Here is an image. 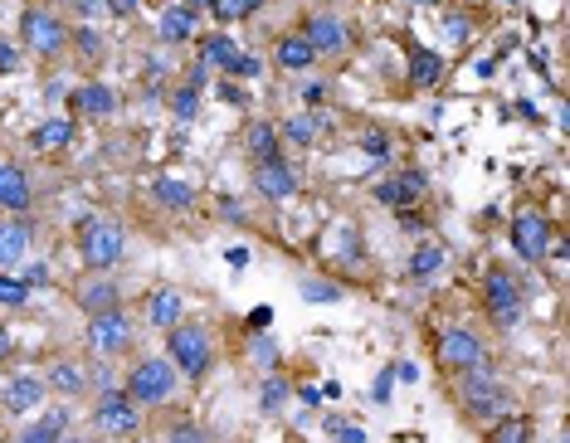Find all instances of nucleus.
<instances>
[{
    "label": "nucleus",
    "instance_id": "f257e3e1",
    "mask_svg": "<svg viewBox=\"0 0 570 443\" xmlns=\"http://www.w3.org/2000/svg\"><path fill=\"white\" fill-rule=\"evenodd\" d=\"M454 385V405L463 409V419L468 424H478V429H488V424H497L502 414H512L517 409V395L507 390V380L497 375V366L488 361V366H473L463 370V375H449Z\"/></svg>",
    "mask_w": 570,
    "mask_h": 443
},
{
    "label": "nucleus",
    "instance_id": "f03ea898",
    "mask_svg": "<svg viewBox=\"0 0 570 443\" xmlns=\"http://www.w3.org/2000/svg\"><path fill=\"white\" fill-rule=\"evenodd\" d=\"M78 259L88 273H113L127 259V224L117 215H83L78 220Z\"/></svg>",
    "mask_w": 570,
    "mask_h": 443
},
{
    "label": "nucleus",
    "instance_id": "7ed1b4c3",
    "mask_svg": "<svg viewBox=\"0 0 570 443\" xmlns=\"http://www.w3.org/2000/svg\"><path fill=\"white\" fill-rule=\"evenodd\" d=\"M166 361L181 370L186 385H200L215 366V332L205 322H176L166 332Z\"/></svg>",
    "mask_w": 570,
    "mask_h": 443
},
{
    "label": "nucleus",
    "instance_id": "20e7f679",
    "mask_svg": "<svg viewBox=\"0 0 570 443\" xmlns=\"http://www.w3.org/2000/svg\"><path fill=\"white\" fill-rule=\"evenodd\" d=\"M181 370L171 366L166 356H137L132 370H127V380H122V390L137 400L142 409H166L176 395H181Z\"/></svg>",
    "mask_w": 570,
    "mask_h": 443
},
{
    "label": "nucleus",
    "instance_id": "39448f33",
    "mask_svg": "<svg viewBox=\"0 0 570 443\" xmlns=\"http://www.w3.org/2000/svg\"><path fill=\"white\" fill-rule=\"evenodd\" d=\"M483 312H488V322L497 332H512L527 317V293H522V283H517V273L507 263H493L483 273Z\"/></svg>",
    "mask_w": 570,
    "mask_h": 443
},
{
    "label": "nucleus",
    "instance_id": "423d86ee",
    "mask_svg": "<svg viewBox=\"0 0 570 443\" xmlns=\"http://www.w3.org/2000/svg\"><path fill=\"white\" fill-rule=\"evenodd\" d=\"M142 414H147V409L137 405L122 385H113V390L93 395V414H88V424H93L98 434H108V439H132V434L142 429Z\"/></svg>",
    "mask_w": 570,
    "mask_h": 443
},
{
    "label": "nucleus",
    "instance_id": "0eeeda50",
    "mask_svg": "<svg viewBox=\"0 0 570 443\" xmlns=\"http://www.w3.org/2000/svg\"><path fill=\"white\" fill-rule=\"evenodd\" d=\"M507 234H512V249H517L522 263H546L551 244H556V224H551V215L541 205H522L512 215V224H507Z\"/></svg>",
    "mask_w": 570,
    "mask_h": 443
},
{
    "label": "nucleus",
    "instance_id": "6e6552de",
    "mask_svg": "<svg viewBox=\"0 0 570 443\" xmlns=\"http://www.w3.org/2000/svg\"><path fill=\"white\" fill-rule=\"evenodd\" d=\"M20 44H25L35 59H59V54L69 49V25H64V15H54V10H44V5H25V15H20Z\"/></svg>",
    "mask_w": 570,
    "mask_h": 443
},
{
    "label": "nucleus",
    "instance_id": "1a4fd4ad",
    "mask_svg": "<svg viewBox=\"0 0 570 443\" xmlns=\"http://www.w3.org/2000/svg\"><path fill=\"white\" fill-rule=\"evenodd\" d=\"M83 341H88V356H93V361H117V356H127V351H132L137 327H132L127 307H117V312H103V317H88Z\"/></svg>",
    "mask_w": 570,
    "mask_h": 443
},
{
    "label": "nucleus",
    "instance_id": "9d476101",
    "mask_svg": "<svg viewBox=\"0 0 570 443\" xmlns=\"http://www.w3.org/2000/svg\"><path fill=\"white\" fill-rule=\"evenodd\" d=\"M434 361H439L444 375H463L473 366H488V341L473 327H444L434 336Z\"/></svg>",
    "mask_w": 570,
    "mask_h": 443
},
{
    "label": "nucleus",
    "instance_id": "9b49d317",
    "mask_svg": "<svg viewBox=\"0 0 570 443\" xmlns=\"http://www.w3.org/2000/svg\"><path fill=\"white\" fill-rule=\"evenodd\" d=\"M298 35L312 44L317 59H337V54H346L356 44V35H351V25H346L342 15H322V10L298 20Z\"/></svg>",
    "mask_w": 570,
    "mask_h": 443
},
{
    "label": "nucleus",
    "instance_id": "f8f14e48",
    "mask_svg": "<svg viewBox=\"0 0 570 443\" xmlns=\"http://www.w3.org/2000/svg\"><path fill=\"white\" fill-rule=\"evenodd\" d=\"M429 195V176L419 171V166H405V171H390V176H380L371 185V200L385 205V210H410Z\"/></svg>",
    "mask_w": 570,
    "mask_h": 443
},
{
    "label": "nucleus",
    "instance_id": "ddd939ff",
    "mask_svg": "<svg viewBox=\"0 0 570 443\" xmlns=\"http://www.w3.org/2000/svg\"><path fill=\"white\" fill-rule=\"evenodd\" d=\"M49 400V385H44V375L35 370H10V375H0V409L5 414H30Z\"/></svg>",
    "mask_w": 570,
    "mask_h": 443
},
{
    "label": "nucleus",
    "instance_id": "4468645a",
    "mask_svg": "<svg viewBox=\"0 0 570 443\" xmlns=\"http://www.w3.org/2000/svg\"><path fill=\"white\" fill-rule=\"evenodd\" d=\"M74 307L83 317H103V312H117L122 307V288H117L113 273H83L74 283Z\"/></svg>",
    "mask_w": 570,
    "mask_h": 443
},
{
    "label": "nucleus",
    "instance_id": "2eb2a0df",
    "mask_svg": "<svg viewBox=\"0 0 570 443\" xmlns=\"http://www.w3.org/2000/svg\"><path fill=\"white\" fill-rule=\"evenodd\" d=\"M254 195L268 200V205H288V200L298 195V171H293V161H288V156L259 161V166H254Z\"/></svg>",
    "mask_w": 570,
    "mask_h": 443
},
{
    "label": "nucleus",
    "instance_id": "dca6fc26",
    "mask_svg": "<svg viewBox=\"0 0 570 443\" xmlns=\"http://www.w3.org/2000/svg\"><path fill=\"white\" fill-rule=\"evenodd\" d=\"M35 239H39V224L30 220V215H10V220H0V273H10L15 263L30 259Z\"/></svg>",
    "mask_w": 570,
    "mask_h": 443
},
{
    "label": "nucleus",
    "instance_id": "f3484780",
    "mask_svg": "<svg viewBox=\"0 0 570 443\" xmlns=\"http://www.w3.org/2000/svg\"><path fill=\"white\" fill-rule=\"evenodd\" d=\"M44 385H49V395L64 400V405H74V400H83V395H93V385H88V361L59 356L54 366L44 370Z\"/></svg>",
    "mask_w": 570,
    "mask_h": 443
},
{
    "label": "nucleus",
    "instance_id": "a211bd4d",
    "mask_svg": "<svg viewBox=\"0 0 570 443\" xmlns=\"http://www.w3.org/2000/svg\"><path fill=\"white\" fill-rule=\"evenodd\" d=\"M117 112V93L103 83V78H88V83H78L74 93H69V117H88V122H108Z\"/></svg>",
    "mask_w": 570,
    "mask_h": 443
},
{
    "label": "nucleus",
    "instance_id": "6ab92c4d",
    "mask_svg": "<svg viewBox=\"0 0 570 443\" xmlns=\"http://www.w3.org/2000/svg\"><path fill=\"white\" fill-rule=\"evenodd\" d=\"M35 205V185H30V171L20 161H0V210L5 215H25Z\"/></svg>",
    "mask_w": 570,
    "mask_h": 443
},
{
    "label": "nucleus",
    "instance_id": "aec40b11",
    "mask_svg": "<svg viewBox=\"0 0 570 443\" xmlns=\"http://www.w3.org/2000/svg\"><path fill=\"white\" fill-rule=\"evenodd\" d=\"M142 317L156 332H171L176 322H186V293L181 288H152L147 302H142Z\"/></svg>",
    "mask_w": 570,
    "mask_h": 443
},
{
    "label": "nucleus",
    "instance_id": "412c9836",
    "mask_svg": "<svg viewBox=\"0 0 570 443\" xmlns=\"http://www.w3.org/2000/svg\"><path fill=\"white\" fill-rule=\"evenodd\" d=\"M244 156H249V166H259V161H278V156H283L278 122H268V117H254V122L244 127Z\"/></svg>",
    "mask_w": 570,
    "mask_h": 443
},
{
    "label": "nucleus",
    "instance_id": "4be33fe9",
    "mask_svg": "<svg viewBox=\"0 0 570 443\" xmlns=\"http://www.w3.org/2000/svg\"><path fill=\"white\" fill-rule=\"evenodd\" d=\"M78 142V117H49V122H39L35 132H30V147L44 151V156H59V151H69Z\"/></svg>",
    "mask_w": 570,
    "mask_h": 443
},
{
    "label": "nucleus",
    "instance_id": "5701e85b",
    "mask_svg": "<svg viewBox=\"0 0 570 443\" xmlns=\"http://www.w3.org/2000/svg\"><path fill=\"white\" fill-rule=\"evenodd\" d=\"M273 64L283 74H312L317 69V54H312V44L298 30H288V35H278V44H273Z\"/></svg>",
    "mask_w": 570,
    "mask_h": 443
},
{
    "label": "nucleus",
    "instance_id": "b1692460",
    "mask_svg": "<svg viewBox=\"0 0 570 443\" xmlns=\"http://www.w3.org/2000/svg\"><path fill=\"white\" fill-rule=\"evenodd\" d=\"M147 195H152L161 210H171V215H186L190 205L200 200V190H195L186 176H156V181L147 185Z\"/></svg>",
    "mask_w": 570,
    "mask_h": 443
},
{
    "label": "nucleus",
    "instance_id": "393cba45",
    "mask_svg": "<svg viewBox=\"0 0 570 443\" xmlns=\"http://www.w3.org/2000/svg\"><path fill=\"white\" fill-rule=\"evenodd\" d=\"M195 25H200V15H195V10H186V5L176 0V5H166V10H161V20H156V39H161L166 49L190 44V39H195Z\"/></svg>",
    "mask_w": 570,
    "mask_h": 443
},
{
    "label": "nucleus",
    "instance_id": "a878e982",
    "mask_svg": "<svg viewBox=\"0 0 570 443\" xmlns=\"http://www.w3.org/2000/svg\"><path fill=\"white\" fill-rule=\"evenodd\" d=\"M444 78H449L444 59H439L434 49L415 44V49H410V88H419V93H434V88H444Z\"/></svg>",
    "mask_w": 570,
    "mask_h": 443
},
{
    "label": "nucleus",
    "instance_id": "bb28decb",
    "mask_svg": "<svg viewBox=\"0 0 570 443\" xmlns=\"http://www.w3.org/2000/svg\"><path fill=\"white\" fill-rule=\"evenodd\" d=\"M439 273H444V244L419 239L415 249H410V259H405V278L410 283H434Z\"/></svg>",
    "mask_w": 570,
    "mask_h": 443
},
{
    "label": "nucleus",
    "instance_id": "cd10ccee",
    "mask_svg": "<svg viewBox=\"0 0 570 443\" xmlns=\"http://www.w3.org/2000/svg\"><path fill=\"white\" fill-rule=\"evenodd\" d=\"M69 429V405L59 400V405H49L39 419H30L25 429H20V439L15 443H59V434Z\"/></svg>",
    "mask_w": 570,
    "mask_h": 443
},
{
    "label": "nucleus",
    "instance_id": "c85d7f7f",
    "mask_svg": "<svg viewBox=\"0 0 570 443\" xmlns=\"http://www.w3.org/2000/svg\"><path fill=\"white\" fill-rule=\"evenodd\" d=\"M278 137H283V147H317V137H322V117L317 112H288L283 122H278Z\"/></svg>",
    "mask_w": 570,
    "mask_h": 443
},
{
    "label": "nucleus",
    "instance_id": "c756f323",
    "mask_svg": "<svg viewBox=\"0 0 570 443\" xmlns=\"http://www.w3.org/2000/svg\"><path fill=\"white\" fill-rule=\"evenodd\" d=\"M483 443H536L532 414H522V409L502 414L497 424H488V439H483Z\"/></svg>",
    "mask_w": 570,
    "mask_h": 443
},
{
    "label": "nucleus",
    "instance_id": "7c9ffc66",
    "mask_svg": "<svg viewBox=\"0 0 570 443\" xmlns=\"http://www.w3.org/2000/svg\"><path fill=\"white\" fill-rule=\"evenodd\" d=\"M200 59H205L210 69L229 74V64L239 59V44H234V35H229V30H210V35H200Z\"/></svg>",
    "mask_w": 570,
    "mask_h": 443
},
{
    "label": "nucleus",
    "instance_id": "2f4dec72",
    "mask_svg": "<svg viewBox=\"0 0 570 443\" xmlns=\"http://www.w3.org/2000/svg\"><path fill=\"white\" fill-rule=\"evenodd\" d=\"M288 400H293V380H288L283 370H268L264 385H259V409H264V414H278Z\"/></svg>",
    "mask_w": 570,
    "mask_h": 443
},
{
    "label": "nucleus",
    "instance_id": "473e14b6",
    "mask_svg": "<svg viewBox=\"0 0 570 443\" xmlns=\"http://www.w3.org/2000/svg\"><path fill=\"white\" fill-rule=\"evenodd\" d=\"M264 5H268V0H210L205 10H210L220 25H239V20H254Z\"/></svg>",
    "mask_w": 570,
    "mask_h": 443
},
{
    "label": "nucleus",
    "instance_id": "72a5a7b5",
    "mask_svg": "<svg viewBox=\"0 0 570 443\" xmlns=\"http://www.w3.org/2000/svg\"><path fill=\"white\" fill-rule=\"evenodd\" d=\"M161 443H220V439H215V429H205L200 419H171Z\"/></svg>",
    "mask_w": 570,
    "mask_h": 443
},
{
    "label": "nucleus",
    "instance_id": "f704fd0d",
    "mask_svg": "<svg viewBox=\"0 0 570 443\" xmlns=\"http://www.w3.org/2000/svg\"><path fill=\"white\" fill-rule=\"evenodd\" d=\"M69 49H78L88 64H98V59L108 54V39L98 35L93 25H74V30H69Z\"/></svg>",
    "mask_w": 570,
    "mask_h": 443
},
{
    "label": "nucleus",
    "instance_id": "c9c22d12",
    "mask_svg": "<svg viewBox=\"0 0 570 443\" xmlns=\"http://www.w3.org/2000/svg\"><path fill=\"white\" fill-rule=\"evenodd\" d=\"M249 361L268 375V370H283V351H278V341H273L268 332H254V341H249Z\"/></svg>",
    "mask_w": 570,
    "mask_h": 443
},
{
    "label": "nucleus",
    "instance_id": "e433bc0d",
    "mask_svg": "<svg viewBox=\"0 0 570 443\" xmlns=\"http://www.w3.org/2000/svg\"><path fill=\"white\" fill-rule=\"evenodd\" d=\"M298 293H303V302H317V307H322V302H342V283H332V278H312V273H307V278H298Z\"/></svg>",
    "mask_w": 570,
    "mask_h": 443
},
{
    "label": "nucleus",
    "instance_id": "4c0bfd02",
    "mask_svg": "<svg viewBox=\"0 0 570 443\" xmlns=\"http://www.w3.org/2000/svg\"><path fill=\"white\" fill-rule=\"evenodd\" d=\"M166 108H171L176 122H195V117H200V93L186 88V83H176V88H171V98H166Z\"/></svg>",
    "mask_w": 570,
    "mask_h": 443
},
{
    "label": "nucleus",
    "instance_id": "58836bf2",
    "mask_svg": "<svg viewBox=\"0 0 570 443\" xmlns=\"http://www.w3.org/2000/svg\"><path fill=\"white\" fill-rule=\"evenodd\" d=\"M444 39L463 49V44L473 39V15H463V10H449V15H444Z\"/></svg>",
    "mask_w": 570,
    "mask_h": 443
},
{
    "label": "nucleus",
    "instance_id": "ea45409f",
    "mask_svg": "<svg viewBox=\"0 0 570 443\" xmlns=\"http://www.w3.org/2000/svg\"><path fill=\"white\" fill-rule=\"evenodd\" d=\"M259 74H264V59H259V54H239V59L229 64V74H220V78H234V83H254Z\"/></svg>",
    "mask_w": 570,
    "mask_h": 443
},
{
    "label": "nucleus",
    "instance_id": "a19ab883",
    "mask_svg": "<svg viewBox=\"0 0 570 443\" xmlns=\"http://www.w3.org/2000/svg\"><path fill=\"white\" fill-rule=\"evenodd\" d=\"M25 302H30V288H25L20 278L0 273V307H25Z\"/></svg>",
    "mask_w": 570,
    "mask_h": 443
},
{
    "label": "nucleus",
    "instance_id": "79ce46f5",
    "mask_svg": "<svg viewBox=\"0 0 570 443\" xmlns=\"http://www.w3.org/2000/svg\"><path fill=\"white\" fill-rule=\"evenodd\" d=\"M356 147H361L366 161H390V137H385V132H361Z\"/></svg>",
    "mask_w": 570,
    "mask_h": 443
},
{
    "label": "nucleus",
    "instance_id": "37998d69",
    "mask_svg": "<svg viewBox=\"0 0 570 443\" xmlns=\"http://www.w3.org/2000/svg\"><path fill=\"white\" fill-rule=\"evenodd\" d=\"M215 98L229 103V108H249V88H244V83H234V78H220V83H215Z\"/></svg>",
    "mask_w": 570,
    "mask_h": 443
},
{
    "label": "nucleus",
    "instance_id": "c03bdc74",
    "mask_svg": "<svg viewBox=\"0 0 570 443\" xmlns=\"http://www.w3.org/2000/svg\"><path fill=\"white\" fill-rule=\"evenodd\" d=\"M322 429H327L337 443H366V429H356V424H346V419H327Z\"/></svg>",
    "mask_w": 570,
    "mask_h": 443
},
{
    "label": "nucleus",
    "instance_id": "a18cd8bd",
    "mask_svg": "<svg viewBox=\"0 0 570 443\" xmlns=\"http://www.w3.org/2000/svg\"><path fill=\"white\" fill-rule=\"evenodd\" d=\"M390 395H395V366H385L376 380H371V400H376V405H390Z\"/></svg>",
    "mask_w": 570,
    "mask_h": 443
},
{
    "label": "nucleus",
    "instance_id": "49530a36",
    "mask_svg": "<svg viewBox=\"0 0 570 443\" xmlns=\"http://www.w3.org/2000/svg\"><path fill=\"white\" fill-rule=\"evenodd\" d=\"M395 215H400V234H419V239H424V229H429V220L419 215L415 205H410V210H395Z\"/></svg>",
    "mask_w": 570,
    "mask_h": 443
},
{
    "label": "nucleus",
    "instance_id": "de8ad7c7",
    "mask_svg": "<svg viewBox=\"0 0 570 443\" xmlns=\"http://www.w3.org/2000/svg\"><path fill=\"white\" fill-rule=\"evenodd\" d=\"M5 74H20V49L0 35V78H5Z\"/></svg>",
    "mask_w": 570,
    "mask_h": 443
},
{
    "label": "nucleus",
    "instance_id": "09e8293b",
    "mask_svg": "<svg viewBox=\"0 0 570 443\" xmlns=\"http://www.w3.org/2000/svg\"><path fill=\"white\" fill-rule=\"evenodd\" d=\"M322 98H327V88H322L317 78H307V83H303V108L317 112V108H322Z\"/></svg>",
    "mask_w": 570,
    "mask_h": 443
},
{
    "label": "nucleus",
    "instance_id": "8fccbe9b",
    "mask_svg": "<svg viewBox=\"0 0 570 443\" xmlns=\"http://www.w3.org/2000/svg\"><path fill=\"white\" fill-rule=\"evenodd\" d=\"M205 83H210V64H205V59H195V64H190V74H186V88H195V93H200Z\"/></svg>",
    "mask_w": 570,
    "mask_h": 443
},
{
    "label": "nucleus",
    "instance_id": "3c124183",
    "mask_svg": "<svg viewBox=\"0 0 570 443\" xmlns=\"http://www.w3.org/2000/svg\"><path fill=\"white\" fill-rule=\"evenodd\" d=\"M20 283H25V288H44V283H49V268H44V263H30V268L20 273Z\"/></svg>",
    "mask_w": 570,
    "mask_h": 443
},
{
    "label": "nucleus",
    "instance_id": "603ef678",
    "mask_svg": "<svg viewBox=\"0 0 570 443\" xmlns=\"http://www.w3.org/2000/svg\"><path fill=\"white\" fill-rule=\"evenodd\" d=\"M273 327V307H254L249 312V332H268Z\"/></svg>",
    "mask_w": 570,
    "mask_h": 443
},
{
    "label": "nucleus",
    "instance_id": "864d4df0",
    "mask_svg": "<svg viewBox=\"0 0 570 443\" xmlns=\"http://www.w3.org/2000/svg\"><path fill=\"white\" fill-rule=\"evenodd\" d=\"M220 215H225V220H234V224H244V205H239L234 195H220Z\"/></svg>",
    "mask_w": 570,
    "mask_h": 443
},
{
    "label": "nucleus",
    "instance_id": "5fc2aeb1",
    "mask_svg": "<svg viewBox=\"0 0 570 443\" xmlns=\"http://www.w3.org/2000/svg\"><path fill=\"white\" fill-rule=\"evenodd\" d=\"M137 5H142V0H108V15H113V20H127V15H137Z\"/></svg>",
    "mask_w": 570,
    "mask_h": 443
},
{
    "label": "nucleus",
    "instance_id": "6e6d98bb",
    "mask_svg": "<svg viewBox=\"0 0 570 443\" xmlns=\"http://www.w3.org/2000/svg\"><path fill=\"white\" fill-rule=\"evenodd\" d=\"M293 400H303V405H322V390H317V385H293Z\"/></svg>",
    "mask_w": 570,
    "mask_h": 443
},
{
    "label": "nucleus",
    "instance_id": "4d7b16f0",
    "mask_svg": "<svg viewBox=\"0 0 570 443\" xmlns=\"http://www.w3.org/2000/svg\"><path fill=\"white\" fill-rule=\"evenodd\" d=\"M78 15H108V0H74Z\"/></svg>",
    "mask_w": 570,
    "mask_h": 443
},
{
    "label": "nucleus",
    "instance_id": "13d9d810",
    "mask_svg": "<svg viewBox=\"0 0 570 443\" xmlns=\"http://www.w3.org/2000/svg\"><path fill=\"white\" fill-rule=\"evenodd\" d=\"M395 380H405V385H415V380H419V366H410V361H395Z\"/></svg>",
    "mask_w": 570,
    "mask_h": 443
},
{
    "label": "nucleus",
    "instance_id": "bf43d9fd",
    "mask_svg": "<svg viewBox=\"0 0 570 443\" xmlns=\"http://www.w3.org/2000/svg\"><path fill=\"white\" fill-rule=\"evenodd\" d=\"M10 356H15V336H10L5 327H0V366H5Z\"/></svg>",
    "mask_w": 570,
    "mask_h": 443
},
{
    "label": "nucleus",
    "instance_id": "052dcab7",
    "mask_svg": "<svg viewBox=\"0 0 570 443\" xmlns=\"http://www.w3.org/2000/svg\"><path fill=\"white\" fill-rule=\"evenodd\" d=\"M225 259H229V268H244V263H249V249L234 244V249H225Z\"/></svg>",
    "mask_w": 570,
    "mask_h": 443
},
{
    "label": "nucleus",
    "instance_id": "680f3d73",
    "mask_svg": "<svg viewBox=\"0 0 570 443\" xmlns=\"http://www.w3.org/2000/svg\"><path fill=\"white\" fill-rule=\"evenodd\" d=\"M181 5H186V10H195V15H200V10H205V5H210V0H181Z\"/></svg>",
    "mask_w": 570,
    "mask_h": 443
},
{
    "label": "nucleus",
    "instance_id": "e2e57ef3",
    "mask_svg": "<svg viewBox=\"0 0 570 443\" xmlns=\"http://www.w3.org/2000/svg\"><path fill=\"white\" fill-rule=\"evenodd\" d=\"M59 443H88V439H83V434H69V429H64V434H59Z\"/></svg>",
    "mask_w": 570,
    "mask_h": 443
},
{
    "label": "nucleus",
    "instance_id": "0e129e2a",
    "mask_svg": "<svg viewBox=\"0 0 570 443\" xmlns=\"http://www.w3.org/2000/svg\"><path fill=\"white\" fill-rule=\"evenodd\" d=\"M415 5H444V0H415Z\"/></svg>",
    "mask_w": 570,
    "mask_h": 443
}]
</instances>
